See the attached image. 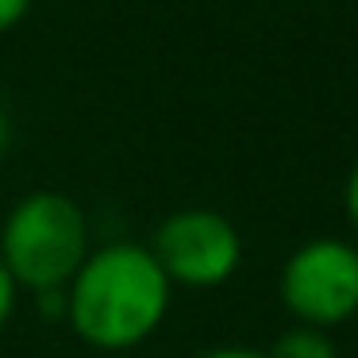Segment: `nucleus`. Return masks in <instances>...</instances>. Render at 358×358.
I'll list each match as a JSON object with an SVG mask.
<instances>
[{
	"label": "nucleus",
	"mask_w": 358,
	"mask_h": 358,
	"mask_svg": "<svg viewBox=\"0 0 358 358\" xmlns=\"http://www.w3.org/2000/svg\"><path fill=\"white\" fill-rule=\"evenodd\" d=\"M201 358H266V355H258L250 347H216V350H204Z\"/></svg>",
	"instance_id": "1a4fd4ad"
},
{
	"label": "nucleus",
	"mask_w": 358,
	"mask_h": 358,
	"mask_svg": "<svg viewBox=\"0 0 358 358\" xmlns=\"http://www.w3.org/2000/svg\"><path fill=\"white\" fill-rule=\"evenodd\" d=\"M173 285L147 243H104L66 285V324L93 350H135L166 324Z\"/></svg>",
	"instance_id": "f257e3e1"
},
{
	"label": "nucleus",
	"mask_w": 358,
	"mask_h": 358,
	"mask_svg": "<svg viewBox=\"0 0 358 358\" xmlns=\"http://www.w3.org/2000/svg\"><path fill=\"white\" fill-rule=\"evenodd\" d=\"M343 208H347V220L358 235V166L347 173V185H343Z\"/></svg>",
	"instance_id": "6e6552de"
},
{
	"label": "nucleus",
	"mask_w": 358,
	"mask_h": 358,
	"mask_svg": "<svg viewBox=\"0 0 358 358\" xmlns=\"http://www.w3.org/2000/svg\"><path fill=\"white\" fill-rule=\"evenodd\" d=\"M4 147H8V120L0 112V155H4Z\"/></svg>",
	"instance_id": "9d476101"
},
{
	"label": "nucleus",
	"mask_w": 358,
	"mask_h": 358,
	"mask_svg": "<svg viewBox=\"0 0 358 358\" xmlns=\"http://www.w3.org/2000/svg\"><path fill=\"white\" fill-rule=\"evenodd\" d=\"M278 296L296 324L331 327L358 316V247L335 235H316L285 258Z\"/></svg>",
	"instance_id": "7ed1b4c3"
},
{
	"label": "nucleus",
	"mask_w": 358,
	"mask_h": 358,
	"mask_svg": "<svg viewBox=\"0 0 358 358\" xmlns=\"http://www.w3.org/2000/svg\"><path fill=\"white\" fill-rule=\"evenodd\" d=\"M266 358H339L331 335L324 327H308V324H293L270 343Z\"/></svg>",
	"instance_id": "39448f33"
},
{
	"label": "nucleus",
	"mask_w": 358,
	"mask_h": 358,
	"mask_svg": "<svg viewBox=\"0 0 358 358\" xmlns=\"http://www.w3.org/2000/svg\"><path fill=\"white\" fill-rule=\"evenodd\" d=\"M147 250L173 289H220L243 266V235L216 208H178L155 227Z\"/></svg>",
	"instance_id": "20e7f679"
},
{
	"label": "nucleus",
	"mask_w": 358,
	"mask_h": 358,
	"mask_svg": "<svg viewBox=\"0 0 358 358\" xmlns=\"http://www.w3.org/2000/svg\"><path fill=\"white\" fill-rule=\"evenodd\" d=\"M89 220L73 196L39 189L12 204L0 224V262L16 278L20 293L66 289L89 255Z\"/></svg>",
	"instance_id": "f03ea898"
},
{
	"label": "nucleus",
	"mask_w": 358,
	"mask_h": 358,
	"mask_svg": "<svg viewBox=\"0 0 358 358\" xmlns=\"http://www.w3.org/2000/svg\"><path fill=\"white\" fill-rule=\"evenodd\" d=\"M31 4L35 0H0V35L24 24L27 12H31Z\"/></svg>",
	"instance_id": "0eeeda50"
},
{
	"label": "nucleus",
	"mask_w": 358,
	"mask_h": 358,
	"mask_svg": "<svg viewBox=\"0 0 358 358\" xmlns=\"http://www.w3.org/2000/svg\"><path fill=\"white\" fill-rule=\"evenodd\" d=\"M16 304H20V285H16V278L8 273V266L0 262V331L12 324Z\"/></svg>",
	"instance_id": "423d86ee"
}]
</instances>
